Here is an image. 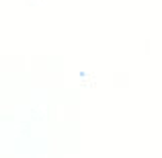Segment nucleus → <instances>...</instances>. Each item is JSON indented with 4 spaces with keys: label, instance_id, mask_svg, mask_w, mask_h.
I'll return each mask as SVG.
<instances>
[]
</instances>
